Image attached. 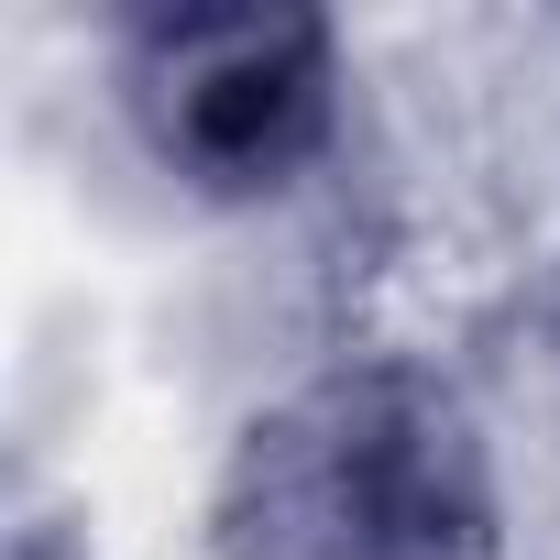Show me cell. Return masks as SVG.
<instances>
[{"label": "cell", "mask_w": 560, "mask_h": 560, "mask_svg": "<svg viewBox=\"0 0 560 560\" xmlns=\"http://www.w3.org/2000/svg\"><path fill=\"white\" fill-rule=\"evenodd\" d=\"M308 121H319V34L308 23H198L176 45V143L198 165L275 176L308 143Z\"/></svg>", "instance_id": "1"}]
</instances>
